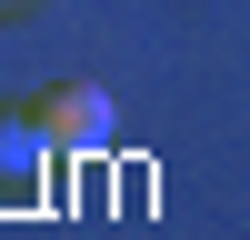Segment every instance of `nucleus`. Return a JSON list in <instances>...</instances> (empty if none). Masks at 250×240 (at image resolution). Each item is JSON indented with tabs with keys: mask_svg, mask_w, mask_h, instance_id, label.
Returning a JSON list of instances; mask_svg holds the SVG:
<instances>
[{
	"mask_svg": "<svg viewBox=\"0 0 250 240\" xmlns=\"http://www.w3.org/2000/svg\"><path fill=\"white\" fill-rule=\"evenodd\" d=\"M30 110H40V130H50V150H110V90H100V80H60Z\"/></svg>",
	"mask_w": 250,
	"mask_h": 240,
	"instance_id": "f257e3e1",
	"label": "nucleus"
},
{
	"mask_svg": "<svg viewBox=\"0 0 250 240\" xmlns=\"http://www.w3.org/2000/svg\"><path fill=\"white\" fill-rule=\"evenodd\" d=\"M40 160H50V130H40L30 100H0V190H30Z\"/></svg>",
	"mask_w": 250,
	"mask_h": 240,
	"instance_id": "f03ea898",
	"label": "nucleus"
},
{
	"mask_svg": "<svg viewBox=\"0 0 250 240\" xmlns=\"http://www.w3.org/2000/svg\"><path fill=\"white\" fill-rule=\"evenodd\" d=\"M0 10H30V0H0Z\"/></svg>",
	"mask_w": 250,
	"mask_h": 240,
	"instance_id": "7ed1b4c3",
	"label": "nucleus"
}]
</instances>
